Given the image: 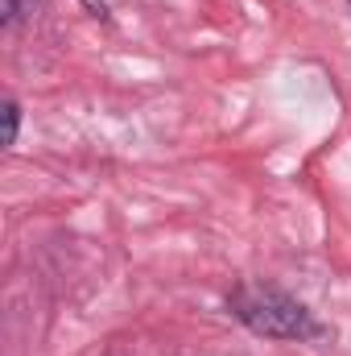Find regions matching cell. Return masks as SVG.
Masks as SVG:
<instances>
[{
    "instance_id": "cell-1",
    "label": "cell",
    "mask_w": 351,
    "mask_h": 356,
    "mask_svg": "<svg viewBox=\"0 0 351 356\" xmlns=\"http://www.w3.org/2000/svg\"><path fill=\"white\" fill-rule=\"evenodd\" d=\"M228 302L244 327H252L257 336H268V340H306L318 332L314 315L298 298L268 290V286H240V290H232Z\"/></svg>"
},
{
    "instance_id": "cell-2",
    "label": "cell",
    "mask_w": 351,
    "mask_h": 356,
    "mask_svg": "<svg viewBox=\"0 0 351 356\" xmlns=\"http://www.w3.org/2000/svg\"><path fill=\"white\" fill-rule=\"evenodd\" d=\"M0 112H4V137H0V141H4V149H8V145H17V129H21V108H17V99H4V108H0Z\"/></svg>"
},
{
    "instance_id": "cell-3",
    "label": "cell",
    "mask_w": 351,
    "mask_h": 356,
    "mask_svg": "<svg viewBox=\"0 0 351 356\" xmlns=\"http://www.w3.org/2000/svg\"><path fill=\"white\" fill-rule=\"evenodd\" d=\"M33 8H37V0H4V21H8V25H17V21H21V17H29Z\"/></svg>"
},
{
    "instance_id": "cell-4",
    "label": "cell",
    "mask_w": 351,
    "mask_h": 356,
    "mask_svg": "<svg viewBox=\"0 0 351 356\" xmlns=\"http://www.w3.org/2000/svg\"><path fill=\"white\" fill-rule=\"evenodd\" d=\"M83 4H87V13H91V17L108 21V4H103V0H83Z\"/></svg>"
},
{
    "instance_id": "cell-5",
    "label": "cell",
    "mask_w": 351,
    "mask_h": 356,
    "mask_svg": "<svg viewBox=\"0 0 351 356\" xmlns=\"http://www.w3.org/2000/svg\"><path fill=\"white\" fill-rule=\"evenodd\" d=\"M348 4H351V0H348Z\"/></svg>"
}]
</instances>
